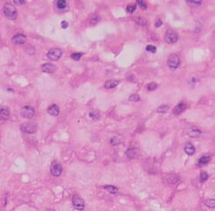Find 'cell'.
<instances>
[{
  "mask_svg": "<svg viewBox=\"0 0 215 211\" xmlns=\"http://www.w3.org/2000/svg\"><path fill=\"white\" fill-rule=\"evenodd\" d=\"M201 133L200 131L195 127L189 128L187 130V134L189 137L193 138L199 137Z\"/></svg>",
  "mask_w": 215,
  "mask_h": 211,
  "instance_id": "obj_11",
  "label": "cell"
},
{
  "mask_svg": "<svg viewBox=\"0 0 215 211\" xmlns=\"http://www.w3.org/2000/svg\"><path fill=\"white\" fill-rule=\"evenodd\" d=\"M62 51L59 48H54L49 51L47 53V57L52 61H57L61 58L62 55Z\"/></svg>",
  "mask_w": 215,
  "mask_h": 211,
  "instance_id": "obj_5",
  "label": "cell"
},
{
  "mask_svg": "<svg viewBox=\"0 0 215 211\" xmlns=\"http://www.w3.org/2000/svg\"><path fill=\"white\" fill-rule=\"evenodd\" d=\"M130 101L132 102H137L140 100V97L138 95L136 94H133L131 95L129 97Z\"/></svg>",
  "mask_w": 215,
  "mask_h": 211,
  "instance_id": "obj_23",
  "label": "cell"
},
{
  "mask_svg": "<svg viewBox=\"0 0 215 211\" xmlns=\"http://www.w3.org/2000/svg\"><path fill=\"white\" fill-rule=\"evenodd\" d=\"M27 37L22 34H17L12 37L11 41L12 43L16 45H23L26 43Z\"/></svg>",
  "mask_w": 215,
  "mask_h": 211,
  "instance_id": "obj_9",
  "label": "cell"
},
{
  "mask_svg": "<svg viewBox=\"0 0 215 211\" xmlns=\"http://www.w3.org/2000/svg\"><path fill=\"white\" fill-rule=\"evenodd\" d=\"M82 55H83V53H74L71 54V57L75 61H78L80 59Z\"/></svg>",
  "mask_w": 215,
  "mask_h": 211,
  "instance_id": "obj_24",
  "label": "cell"
},
{
  "mask_svg": "<svg viewBox=\"0 0 215 211\" xmlns=\"http://www.w3.org/2000/svg\"><path fill=\"white\" fill-rule=\"evenodd\" d=\"M180 64V60L177 54H171L168 59V65L169 67L172 69H176Z\"/></svg>",
  "mask_w": 215,
  "mask_h": 211,
  "instance_id": "obj_6",
  "label": "cell"
},
{
  "mask_svg": "<svg viewBox=\"0 0 215 211\" xmlns=\"http://www.w3.org/2000/svg\"><path fill=\"white\" fill-rule=\"evenodd\" d=\"M157 87V84L154 82L150 83L147 85V89L149 91H152V90H155Z\"/></svg>",
  "mask_w": 215,
  "mask_h": 211,
  "instance_id": "obj_25",
  "label": "cell"
},
{
  "mask_svg": "<svg viewBox=\"0 0 215 211\" xmlns=\"http://www.w3.org/2000/svg\"><path fill=\"white\" fill-rule=\"evenodd\" d=\"M3 14L6 18L9 20H15L17 19L18 12L15 6L6 3L4 4L3 9Z\"/></svg>",
  "mask_w": 215,
  "mask_h": 211,
  "instance_id": "obj_1",
  "label": "cell"
},
{
  "mask_svg": "<svg viewBox=\"0 0 215 211\" xmlns=\"http://www.w3.org/2000/svg\"><path fill=\"white\" fill-rule=\"evenodd\" d=\"M137 3L139 6H140V8H142L143 10H145L147 9V3L144 1L142 0H138L137 1Z\"/></svg>",
  "mask_w": 215,
  "mask_h": 211,
  "instance_id": "obj_28",
  "label": "cell"
},
{
  "mask_svg": "<svg viewBox=\"0 0 215 211\" xmlns=\"http://www.w3.org/2000/svg\"><path fill=\"white\" fill-rule=\"evenodd\" d=\"M48 112L51 115L53 116H57L59 113L60 110L58 106L53 104L51 106L48 108Z\"/></svg>",
  "mask_w": 215,
  "mask_h": 211,
  "instance_id": "obj_13",
  "label": "cell"
},
{
  "mask_svg": "<svg viewBox=\"0 0 215 211\" xmlns=\"http://www.w3.org/2000/svg\"><path fill=\"white\" fill-rule=\"evenodd\" d=\"M41 70L43 72L48 73H53L57 70V67L51 63H46L41 67Z\"/></svg>",
  "mask_w": 215,
  "mask_h": 211,
  "instance_id": "obj_10",
  "label": "cell"
},
{
  "mask_svg": "<svg viewBox=\"0 0 215 211\" xmlns=\"http://www.w3.org/2000/svg\"><path fill=\"white\" fill-rule=\"evenodd\" d=\"M211 160V158L210 156H203L199 159L198 163L200 165L206 164L210 162Z\"/></svg>",
  "mask_w": 215,
  "mask_h": 211,
  "instance_id": "obj_19",
  "label": "cell"
},
{
  "mask_svg": "<svg viewBox=\"0 0 215 211\" xmlns=\"http://www.w3.org/2000/svg\"><path fill=\"white\" fill-rule=\"evenodd\" d=\"M185 152L189 156L193 155L196 151L195 147L191 143H188L185 146L184 149Z\"/></svg>",
  "mask_w": 215,
  "mask_h": 211,
  "instance_id": "obj_14",
  "label": "cell"
},
{
  "mask_svg": "<svg viewBox=\"0 0 215 211\" xmlns=\"http://www.w3.org/2000/svg\"><path fill=\"white\" fill-rule=\"evenodd\" d=\"M69 23L66 21L64 20L61 22V26L62 28L64 29H67L68 27Z\"/></svg>",
  "mask_w": 215,
  "mask_h": 211,
  "instance_id": "obj_30",
  "label": "cell"
},
{
  "mask_svg": "<svg viewBox=\"0 0 215 211\" xmlns=\"http://www.w3.org/2000/svg\"><path fill=\"white\" fill-rule=\"evenodd\" d=\"M136 7V4L129 5L127 7V11L129 13H132L135 10Z\"/></svg>",
  "mask_w": 215,
  "mask_h": 211,
  "instance_id": "obj_29",
  "label": "cell"
},
{
  "mask_svg": "<svg viewBox=\"0 0 215 211\" xmlns=\"http://www.w3.org/2000/svg\"><path fill=\"white\" fill-rule=\"evenodd\" d=\"M205 205L208 208L213 209L215 207V199H208L204 202Z\"/></svg>",
  "mask_w": 215,
  "mask_h": 211,
  "instance_id": "obj_20",
  "label": "cell"
},
{
  "mask_svg": "<svg viewBox=\"0 0 215 211\" xmlns=\"http://www.w3.org/2000/svg\"><path fill=\"white\" fill-rule=\"evenodd\" d=\"M139 151L137 149H128L126 151V154L127 157L130 159H136L139 156Z\"/></svg>",
  "mask_w": 215,
  "mask_h": 211,
  "instance_id": "obj_12",
  "label": "cell"
},
{
  "mask_svg": "<svg viewBox=\"0 0 215 211\" xmlns=\"http://www.w3.org/2000/svg\"><path fill=\"white\" fill-rule=\"evenodd\" d=\"M14 2L17 5H21L24 4L25 3V1H19V0H17V1H14Z\"/></svg>",
  "mask_w": 215,
  "mask_h": 211,
  "instance_id": "obj_32",
  "label": "cell"
},
{
  "mask_svg": "<svg viewBox=\"0 0 215 211\" xmlns=\"http://www.w3.org/2000/svg\"><path fill=\"white\" fill-rule=\"evenodd\" d=\"M119 84V81L115 80H108L105 83L104 87L106 89L114 88Z\"/></svg>",
  "mask_w": 215,
  "mask_h": 211,
  "instance_id": "obj_15",
  "label": "cell"
},
{
  "mask_svg": "<svg viewBox=\"0 0 215 211\" xmlns=\"http://www.w3.org/2000/svg\"><path fill=\"white\" fill-rule=\"evenodd\" d=\"M56 5L59 9H64L67 6L66 1L65 0H58L56 3Z\"/></svg>",
  "mask_w": 215,
  "mask_h": 211,
  "instance_id": "obj_22",
  "label": "cell"
},
{
  "mask_svg": "<svg viewBox=\"0 0 215 211\" xmlns=\"http://www.w3.org/2000/svg\"><path fill=\"white\" fill-rule=\"evenodd\" d=\"M63 169L62 164L57 161H54L52 162L50 167V171L53 176L59 177L62 175Z\"/></svg>",
  "mask_w": 215,
  "mask_h": 211,
  "instance_id": "obj_4",
  "label": "cell"
},
{
  "mask_svg": "<svg viewBox=\"0 0 215 211\" xmlns=\"http://www.w3.org/2000/svg\"><path fill=\"white\" fill-rule=\"evenodd\" d=\"M188 1V3H192V4L195 5H200L201 3V1Z\"/></svg>",
  "mask_w": 215,
  "mask_h": 211,
  "instance_id": "obj_31",
  "label": "cell"
},
{
  "mask_svg": "<svg viewBox=\"0 0 215 211\" xmlns=\"http://www.w3.org/2000/svg\"><path fill=\"white\" fill-rule=\"evenodd\" d=\"M185 109V105L184 103H180L177 105L173 109V112L175 115H179L182 113Z\"/></svg>",
  "mask_w": 215,
  "mask_h": 211,
  "instance_id": "obj_17",
  "label": "cell"
},
{
  "mask_svg": "<svg viewBox=\"0 0 215 211\" xmlns=\"http://www.w3.org/2000/svg\"><path fill=\"white\" fill-rule=\"evenodd\" d=\"M169 106L166 105L160 106L157 109V112L159 113H165L169 110Z\"/></svg>",
  "mask_w": 215,
  "mask_h": 211,
  "instance_id": "obj_21",
  "label": "cell"
},
{
  "mask_svg": "<svg viewBox=\"0 0 215 211\" xmlns=\"http://www.w3.org/2000/svg\"><path fill=\"white\" fill-rule=\"evenodd\" d=\"M0 114L1 119L2 120H6L8 119L10 114L9 109L7 107H3L1 109Z\"/></svg>",
  "mask_w": 215,
  "mask_h": 211,
  "instance_id": "obj_16",
  "label": "cell"
},
{
  "mask_svg": "<svg viewBox=\"0 0 215 211\" xmlns=\"http://www.w3.org/2000/svg\"><path fill=\"white\" fill-rule=\"evenodd\" d=\"M208 178V176L207 173L205 172H203L201 173L200 176V180L201 182H204L207 180Z\"/></svg>",
  "mask_w": 215,
  "mask_h": 211,
  "instance_id": "obj_26",
  "label": "cell"
},
{
  "mask_svg": "<svg viewBox=\"0 0 215 211\" xmlns=\"http://www.w3.org/2000/svg\"><path fill=\"white\" fill-rule=\"evenodd\" d=\"M178 39V34L175 30L169 29L166 31L164 40L167 43L173 44L176 43Z\"/></svg>",
  "mask_w": 215,
  "mask_h": 211,
  "instance_id": "obj_3",
  "label": "cell"
},
{
  "mask_svg": "<svg viewBox=\"0 0 215 211\" xmlns=\"http://www.w3.org/2000/svg\"><path fill=\"white\" fill-rule=\"evenodd\" d=\"M162 24H163V22H162V21H161V19H159L158 21H157V22L155 23V27H156V28H159V27H160V26H161Z\"/></svg>",
  "mask_w": 215,
  "mask_h": 211,
  "instance_id": "obj_33",
  "label": "cell"
},
{
  "mask_svg": "<svg viewBox=\"0 0 215 211\" xmlns=\"http://www.w3.org/2000/svg\"><path fill=\"white\" fill-rule=\"evenodd\" d=\"M105 190L111 194H116L118 192V188L114 185H108L105 186L104 188Z\"/></svg>",
  "mask_w": 215,
  "mask_h": 211,
  "instance_id": "obj_18",
  "label": "cell"
},
{
  "mask_svg": "<svg viewBox=\"0 0 215 211\" xmlns=\"http://www.w3.org/2000/svg\"><path fill=\"white\" fill-rule=\"evenodd\" d=\"M35 111L33 107L29 106H25L21 108V115L25 119H31L34 115Z\"/></svg>",
  "mask_w": 215,
  "mask_h": 211,
  "instance_id": "obj_8",
  "label": "cell"
},
{
  "mask_svg": "<svg viewBox=\"0 0 215 211\" xmlns=\"http://www.w3.org/2000/svg\"><path fill=\"white\" fill-rule=\"evenodd\" d=\"M21 130L24 133L33 134L37 130V125L34 122H25L20 125Z\"/></svg>",
  "mask_w": 215,
  "mask_h": 211,
  "instance_id": "obj_2",
  "label": "cell"
},
{
  "mask_svg": "<svg viewBox=\"0 0 215 211\" xmlns=\"http://www.w3.org/2000/svg\"><path fill=\"white\" fill-rule=\"evenodd\" d=\"M72 202L74 207L78 210H83L85 207L84 200L80 196L74 195L72 199Z\"/></svg>",
  "mask_w": 215,
  "mask_h": 211,
  "instance_id": "obj_7",
  "label": "cell"
},
{
  "mask_svg": "<svg viewBox=\"0 0 215 211\" xmlns=\"http://www.w3.org/2000/svg\"><path fill=\"white\" fill-rule=\"evenodd\" d=\"M146 49L148 51L152 53H155L157 51V48L153 45H148L146 47Z\"/></svg>",
  "mask_w": 215,
  "mask_h": 211,
  "instance_id": "obj_27",
  "label": "cell"
}]
</instances>
